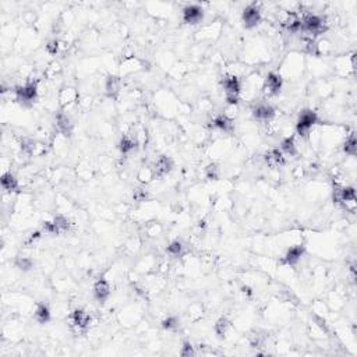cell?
Instances as JSON below:
<instances>
[{"label": "cell", "mask_w": 357, "mask_h": 357, "mask_svg": "<svg viewBox=\"0 0 357 357\" xmlns=\"http://www.w3.org/2000/svg\"><path fill=\"white\" fill-rule=\"evenodd\" d=\"M318 123H320V118L317 112H314L311 109H304L296 123V131L300 137H308V134Z\"/></svg>", "instance_id": "cell-1"}, {"label": "cell", "mask_w": 357, "mask_h": 357, "mask_svg": "<svg viewBox=\"0 0 357 357\" xmlns=\"http://www.w3.org/2000/svg\"><path fill=\"white\" fill-rule=\"evenodd\" d=\"M222 87L226 94V102L230 106H236L238 103V95L241 92V81L238 76L230 74L225 76L222 80Z\"/></svg>", "instance_id": "cell-2"}, {"label": "cell", "mask_w": 357, "mask_h": 357, "mask_svg": "<svg viewBox=\"0 0 357 357\" xmlns=\"http://www.w3.org/2000/svg\"><path fill=\"white\" fill-rule=\"evenodd\" d=\"M325 30H326V25L320 16L307 14L302 18V31L307 35H311L315 38V36L324 34Z\"/></svg>", "instance_id": "cell-3"}, {"label": "cell", "mask_w": 357, "mask_h": 357, "mask_svg": "<svg viewBox=\"0 0 357 357\" xmlns=\"http://www.w3.org/2000/svg\"><path fill=\"white\" fill-rule=\"evenodd\" d=\"M16 98L21 105H33L38 98V83L28 81L24 85L16 88Z\"/></svg>", "instance_id": "cell-4"}, {"label": "cell", "mask_w": 357, "mask_h": 357, "mask_svg": "<svg viewBox=\"0 0 357 357\" xmlns=\"http://www.w3.org/2000/svg\"><path fill=\"white\" fill-rule=\"evenodd\" d=\"M334 200L342 204L347 211L355 212L356 209V191L353 187H336Z\"/></svg>", "instance_id": "cell-5"}, {"label": "cell", "mask_w": 357, "mask_h": 357, "mask_svg": "<svg viewBox=\"0 0 357 357\" xmlns=\"http://www.w3.org/2000/svg\"><path fill=\"white\" fill-rule=\"evenodd\" d=\"M282 87H283V78L279 73H275V71H271L267 74V77L264 78V83H262V92L265 97H276L279 92H281Z\"/></svg>", "instance_id": "cell-6"}, {"label": "cell", "mask_w": 357, "mask_h": 357, "mask_svg": "<svg viewBox=\"0 0 357 357\" xmlns=\"http://www.w3.org/2000/svg\"><path fill=\"white\" fill-rule=\"evenodd\" d=\"M241 21L244 28L247 30H253L255 28L257 25H260V22L262 21V14H261L260 7L257 4H249L241 14Z\"/></svg>", "instance_id": "cell-7"}, {"label": "cell", "mask_w": 357, "mask_h": 357, "mask_svg": "<svg viewBox=\"0 0 357 357\" xmlns=\"http://www.w3.org/2000/svg\"><path fill=\"white\" fill-rule=\"evenodd\" d=\"M204 20V10L201 6L190 4L183 9V21L188 25H197Z\"/></svg>", "instance_id": "cell-8"}, {"label": "cell", "mask_w": 357, "mask_h": 357, "mask_svg": "<svg viewBox=\"0 0 357 357\" xmlns=\"http://www.w3.org/2000/svg\"><path fill=\"white\" fill-rule=\"evenodd\" d=\"M275 115L276 112L273 106H271L268 103H258L253 108V118L262 123H270L275 118Z\"/></svg>", "instance_id": "cell-9"}, {"label": "cell", "mask_w": 357, "mask_h": 357, "mask_svg": "<svg viewBox=\"0 0 357 357\" xmlns=\"http://www.w3.org/2000/svg\"><path fill=\"white\" fill-rule=\"evenodd\" d=\"M70 321H71V325L78 329V331H85L89 324H91V315L83 310V308H77L74 310L71 315H70Z\"/></svg>", "instance_id": "cell-10"}, {"label": "cell", "mask_w": 357, "mask_h": 357, "mask_svg": "<svg viewBox=\"0 0 357 357\" xmlns=\"http://www.w3.org/2000/svg\"><path fill=\"white\" fill-rule=\"evenodd\" d=\"M56 127H57V131L62 136H65V137H70L71 136L73 129H74V124H73L70 116L66 113L65 110H60L56 115Z\"/></svg>", "instance_id": "cell-11"}, {"label": "cell", "mask_w": 357, "mask_h": 357, "mask_svg": "<svg viewBox=\"0 0 357 357\" xmlns=\"http://www.w3.org/2000/svg\"><path fill=\"white\" fill-rule=\"evenodd\" d=\"M92 292H94V297L97 299L99 303H106V300L110 296V285H109V282L105 278H99L94 283Z\"/></svg>", "instance_id": "cell-12"}, {"label": "cell", "mask_w": 357, "mask_h": 357, "mask_svg": "<svg viewBox=\"0 0 357 357\" xmlns=\"http://www.w3.org/2000/svg\"><path fill=\"white\" fill-rule=\"evenodd\" d=\"M306 254V247L303 244H297V246H293L290 249L286 251L283 260H282V264L285 265H290V267H294L296 264H299L300 260L304 257Z\"/></svg>", "instance_id": "cell-13"}, {"label": "cell", "mask_w": 357, "mask_h": 357, "mask_svg": "<svg viewBox=\"0 0 357 357\" xmlns=\"http://www.w3.org/2000/svg\"><path fill=\"white\" fill-rule=\"evenodd\" d=\"M282 25H283V28H285L286 31H289V33L292 34L299 33V31L302 30V18L299 17L297 13H294V11H288V13L283 16V18H282Z\"/></svg>", "instance_id": "cell-14"}, {"label": "cell", "mask_w": 357, "mask_h": 357, "mask_svg": "<svg viewBox=\"0 0 357 357\" xmlns=\"http://www.w3.org/2000/svg\"><path fill=\"white\" fill-rule=\"evenodd\" d=\"M173 168V162L169 156L166 155H161L155 163L152 165V169H153V173L155 177H163L165 174H168Z\"/></svg>", "instance_id": "cell-15"}, {"label": "cell", "mask_w": 357, "mask_h": 357, "mask_svg": "<svg viewBox=\"0 0 357 357\" xmlns=\"http://www.w3.org/2000/svg\"><path fill=\"white\" fill-rule=\"evenodd\" d=\"M78 99V94L74 88L71 87H65L60 89L59 92V103H60V108L62 110H65L66 108L74 105Z\"/></svg>", "instance_id": "cell-16"}, {"label": "cell", "mask_w": 357, "mask_h": 357, "mask_svg": "<svg viewBox=\"0 0 357 357\" xmlns=\"http://www.w3.org/2000/svg\"><path fill=\"white\" fill-rule=\"evenodd\" d=\"M34 318L36 323L39 324H48L52 318V313H51V308L46 303H38L36 304V308L34 311Z\"/></svg>", "instance_id": "cell-17"}, {"label": "cell", "mask_w": 357, "mask_h": 357, "mask_svg": "<svg viewBox=\"0 0 357 357\" xmlns=\"http://www.w3.org/2000/svg\"><path fill=\"white\" fill-rule=\"evenodd\" d=\"M265 162L271 168H279L282 165H285V155L279 148H273L265 153Z\"/></svg>", "instance_id": "cell-18"}, {"label": "cell", "mask_w": 357, "mask_h": 357, "mask_svg": "<svg viewBox=\"0 0 357 357\" xmlns=\"http://www.w3.org/2000/svg\"><path fill=\"white\" fill-rule=\"evenodd\" d=\"M1 187L3 190L9 191V193H14V191H18L20 188V183H18V179L11 173V172H7V173L1 174Z\"/></svg>", "instance_id": "cell-19"}, {"label": "cell", "mask_w": 357, "mask_h": 357, "mask_svg": "<svg viewBox=\"0 0 357 357\" xmlns=\"http://www.w3.org/2000/svg\"><path fill=\"white\" fill-rule=\"evenodd\" d=\"M120 92V78L116 76H109L105 81V94L109 98H116Z\"/></svg>", "instance_id": "cell-20"}, {"label": "cell", "mask_w": 357, "mask_h": 357, "mask_svg": "<svg viewBox=\"0 0 357 357\" xmlns=\"http://www.w3.org/2000/svg\"><path fill=\"white\" fill-rule=\"evenodd\" d=\"M137 140L136 138H133L131 136H123L121 137V140L119 142V150L120 152L123 153V155H129L131 152L134 151L136 148H137Z\"/></svg>", "instance_id": "cell-21"}, {"label": "cell", "mask_w": 357, "mask_h": 357, "mask_svg": "<svg viewBox=\"0 0 357 357\" xmlns=\"http://www.w3.org/2000/svg\"><path fill=\"white\" fill-rule=\"evenodd\" d=\"M212 126L218 129V130L223 131V133H230L232 129H233V123H232V119H229V116L226 115H219L217 116L214 121H212Z\"/></svg>", "instance_id": "cell-22"}, {"label": "cell", "mask_w": 357, "mask_h": 357, "mask_svg": "<svg viewBox=\"0 0 357 357\" xmlns=\"http://www.w3.org/2000/svg\"><path fill=\"white\" fill-rule=\"evenodd\" d=\"M281 151L283 155H289V156H294L297 153V145H296L294 137H286L282 140Z\"/></svg>", "instance_id": "cell-23"}, {"label": "cell", "mask_w": 357, "mask_h": 357, "mask_svg": "<svg viewBox=\"0 0 357 357\" xmlns=\"http://www.w3.org/2000/svg\"><path fill=\"white\" fill-rule=\"evenodd\" d=\"M230 328H232V324H230V321L227 318H219L215 323V325H214V332L217 334L219 339H223Z\"/></svg>", "instance_id": "cell-24"}, {"label": "cell", "mask_w": 357, "mask_h": 357, "mask_svg": "<svg viewBox=\"0 0 357 357\" xmlns=\"http://www.w3.org/2000/svg\"><path fill=\"white\" fill-rule=\"evenodd\" d=\"M166 253H168L170 257H174V258L182 257L184 253L183 243H182L180 240H173L172 243H169V244H168V247H166Z\"/></svg>", "instance_id": "cell-25"}, {"label": "cell", "mask_w": 357, "mask_h": 357, "mask_svg": "<svg viewBox=\"0 0 357 357\" xmlns=\"http://www.w3.org/2000/svg\"><path fill=\"white\" fill-rule=\"evenodd\" d=\"M137 177H138V180H140L141 183L144 184L151 183L153 179H156V177H155V173H153L152 166H142L140 169V172H138V174H137Z\"/></svg>", "instance_id": "cell-26"}, {"label": "cell", "mask_w": 357, "mask_h": 357, "mask_svg": "<svg viewBox=\"0 0 357 357\" xmlns=\"http://www.w3.org/2000/svg\"><path fill=\"white\" fill-rule=\"evenodd\" d=\"M356 148H357L356 136H355V133H352V134L346 138V141L343 142V152H345L346 155H349V156H355V155H356Z\"/></svg>", "instance_id": "cell-27"}, {"label": "cell", "mask_w": 357, "mask_h": 357, "mask_svg": "<svg viewBox=\"0 0 357 357\" xmlns=\"http://www.w3.org/2000/svg\"><path fill=\"white\" fill-rule=\"evenodd\" d=\"M180 326V320L176 315H169L162 321V328L166 331H176Z\"/></svg>", "instance_id": "cell-28"}, {"label": "cell", "mask_w": 357, "mask_h": 357, "mask_svg": "<svg viewBox=\"0 0 357 357\" xmlns=\"http://www.w3.org/2000/svg\"><path fill=\"white\" fill-rule=\"evenodd\" d=\"M53 222L56 223L57 229L60 230V233H62V232H67V230L70 229V226H71L70 221H68L65 215H62V214L56 215V217L53 218Z\"/></svg>", "instance_id": "cell-29"}, {"label": "cell", "mask_w": 357, "mask_h": 357, "mask_svg": "<svg viewBox=\"0 0 357 357\" xmlns=\"http://www.w3.org/2000/svg\"><path fill=\"white\" fill-rule=\"evenodd\" d=\"M14 265L21 271H30L33 270L34 261L28 257H17L14 261Z\"/></svg>", "instance_id": "cell-30"}, {"label": "cell", "mask_w": 357, "mask_h": 357, "mask_svg": "<svg viewBox=\"0 0 357 357\" xmlns=\"http://www.w3.org/2000/svg\"><path fill=\"white\" fill-rule=\"evenodd\" d=\"M205 176L209 180H218L219 179V168L217 163H209L205 168Z\"/></svg>", "instance_id": "cell-31"}, {"label": "cell", "mask_w": 357, "mask_h": 357, "mask_svg": "<svg viewBox=\"0 0 357 357\" xmlns=\"http://www.w3.org/2000/svg\"><path fill=\"white\" fill-rule=\"evenodd\" d=\"M60 51V41L59 39H52L46 44V52L52 56H56Z\"/></svg>", "instance_id": "cell-32"}, {"label": "cell", "mask_w": 357, "mask_h": 357, "mask_svg": "<svg viewBox=\"0 0 357 357\" xmlns=\"http://www.w3.org/2000/svg\"><path fill=\"white\" fill-rule=\"evenodd\" d=\"M42 229H44L46 233H49V235H60V230L57 229L53 221H45L44 223H42Z\"/></svg>", "instance_id": "cell-33"}, {"label": "cell", "mask_w": 357, "mask_h": 357, "mask_svg": "<svg viewBox=\"0 0 357 357\" xmlns=\"http://www.w3.org/2000/svg\"><path fill=\"white\" fill-rule=\"evenodd\" d=\"M195 355H197V352H195L194 346L190 342H184L183 346H182V350H180V356L190 357L195 356Z\"/></svg>", "instance_id": "cell-34"}, {"label": "cell", "mask_w": 357, "mask_h": 357, "mask_svg": "<svg viewBox=\"0 0 357 357\" xmlns=\"http://www.w3.org/2000/svg\"><path fill=\"white\" fill-rule=\"evenodd\" d=\"M147 232H148V235L153 238V236H158V233L161 232V226L159 225H156V223H151L150 226L147 227Z\"/></svg>", "instance_id": "cell-35"}, {"label": "cell", "mask_w": 357, "mask_h": 357, "mask_svg": "<svg viewBox=\"0 0 357 357\" xmlns=\"http://www.w3.org/2000/svg\"><path fill=\"white\" fill-rule=\"evenodd\" d=\"M41 235H42V232H39V230H38V232H34V233H31V236L27 238L25 243H27V244H33V243H35L38 238H41Z\"/></svg>", "instance_id": "cell-36"}, {"label": "cell", "mask_w": 357, "mask_h": 357, "mask_svg": "<svg viewBox=\"0 0 357 357\" xmlns=\"http://www.w3.org/2000/svg\"><path fill=\"white\" fill-rule=\"evenodd\" d=\"M134 198H136L137 201H144V200L147 198V193H144L142 190L138 188V190H136V191H134Z\"/></svg>", "instance_id": "cell-37"}, {"label": "cell", "mask_w": 357, "mask_h": 357, "mask_svg": "<svg viewBox=\"0 0 357 357\" xmlns=\"http://www.w3.org/2000/svg\"><path fill=\"white\" fill-rule=\"evenodd\" d=\"M241 292L244 293V294H247V296H251V294H253V292H251V289H250L249 286H243V288H241Z\"/></svg>", "instance_id": "cell-38"}]
</instances>
